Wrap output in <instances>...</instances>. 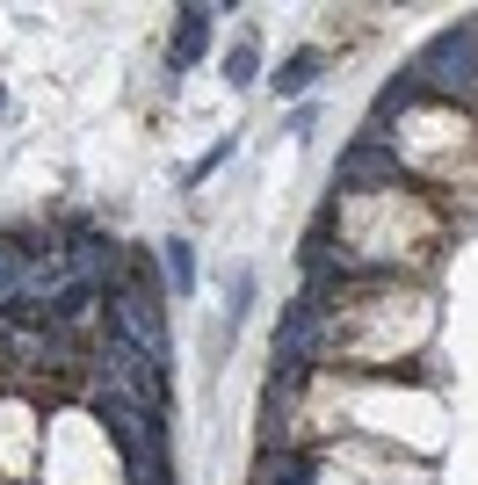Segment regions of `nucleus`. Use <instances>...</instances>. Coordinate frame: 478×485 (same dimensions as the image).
Returning <instances> with one entry per match:
<instances>
[{
    "label": "nucleus",
    "mask_w": 478,
    "mask_h": 485,
    "mask_svg": "<svg viewBox=\"0 0 478 485\" xmlns=\"http://www.w3.org/2000/svg\"><path fill=\"white\" fill-rule=\"evenodd\" d=\"M196 59H203V15H189L174 36V66H196Z\"/></svg>",
    "instance_id": "nucleus-1"
},
{
    "label": "nucleus",
    "mask_w": 478,
    "mask_h": 485,
    "mask_svg": "<svg viewBox=\"0 0 478 485\" xmlns=\"http://www.w3.org/2000/svg\"><path fill=\"white\" fill-rule=\"evenodd\" d=\"M167 261H174V283L189 290V283H196V254H189V247H167Z\"/></svg>",
    "instance_id": "nucleus-2"
}]
</instances>
